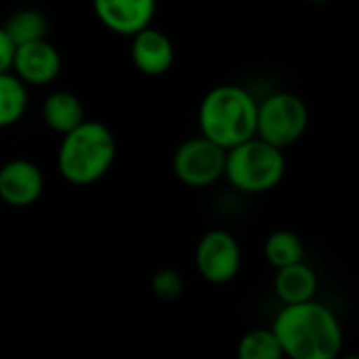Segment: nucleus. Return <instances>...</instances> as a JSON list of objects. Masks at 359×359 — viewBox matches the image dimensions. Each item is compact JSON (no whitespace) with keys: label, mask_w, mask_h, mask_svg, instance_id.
<instances>
[{"label":"nucleus","mask_w":359,"mask_h":359,"mask_svg":"<svg viewBox=\"0 0 359 359\" xmlns=\"http://www.w3.org/2000/svg\"><path fill=\"white\" fill-rule=\"evenodd\" d=\"M271 330L286 359H339L343 355V326L337 313L316 299L284 305Z\"/></svg>","instance_id":"f257e3e1"},{"label":"nucleus","mask_w":359,"mask_h":359,"mask_svg":"<svg viewBox=\"0 0 359 359\" xmlns=\"http://www.w3.org/2000/svg\"><path fill=\"white\" fill-rule=\"evenodd\" d=\"M257 109L259 101L244 86L219 84L200 103V135L227 151L257 135Z\"/></svg>","instance_id":"f03ea898"},{"label":"nucleus","mask_w":359,"mask_h":359,"mask_svg":"<svg viewBox=\"0 0 359 359\" xmlns=\"http://www.w3.org/2000/svg\"><path fill=\"white\" fill-rule=\"evenodd\" d=\"M116 149V139L107 124L99 120H84L61 139L57 149L59 175L76 187L93 185L114 166Z\"/></svg>","instance_id":"7ed1b4c3"},{"label":"nucleus","mask_w":359,"mask_h":359,"mask_svg":"<svg viewBox=\"0 0 359 359\" xmlns=\"http://www.w3.org/2000/svg\"><path fill=\"white\" fill-rule=\"evenodd\" d=\"M286 175L284 151L252 137L225 154L227 183L242 194H265L276 189Z\"/></svg>","instance_id":"20e7f679"},{"label":"nucleus","mask_w":359,"mask_h":359,"mask_svg":"<svg viewBox=\"0 0 359 359\" xmlns=\"http://www.w3.org/2000/svg\"><path fill=\"white\" fill-rule=\"evenodd\" d=\"M309 128L307 103L288 90L267 95L257 109V135L261 141L286 149L294 145Z\"/></svg>","instance_id":"39448f33"},{"label":"nucleus","mask_w":359,"mask_h":359,"mask_svg":"<svg viewBox=\"0 0 359 359\" xmlns=\"http://www.w3.org/2000/svg\"><path fill=\"white\" fill-rule=\"evenodd\" d=\"M225 149L204 139L202 135L183 141L172 154L175 177L194 189L210 187L223 179L225 172Z\"/></svg>","instance_id":"423d86ee"},{"label":"nucleus","mask_w":359,"mask_h":359,"mask_svg":"<svg viewBox=\"0 0 359 359\" xmlns=\"http://www.w3.org/2000/svg\"><path fill=\"white\" fill-rule=\"evenodd\" d=\"M196 269L208 284H229L242 269V246L225 229L206 231L196 246Z\"/></svg>","instance_id":"0eeeda50"},{"label":"nucleus","mask_w":359,"mask_h":359,"mask_svg":"<svg viewBox=\"0 0 359 359\" xmlns=\"http://www.w3.org/2000/svg\"><path fill=\"white\" fill-rule=\"evenodd\" d=\"M44 194V172L25 158L8 160L0 166V200L13 208H27Z\"/></svg>","instance_id":"6e6552de"},{"label":"nucleus","mask_w":359,"mask_h":359,"mask_svg":"<svg viewBox=\"0 0 359 359\" xmlns=\"http://www.w3.org/2000/svg\"><path fill=\"white\" fill-rule=\"evenodd\" d=\"M11 72L25 86H48L61 74V55L46 38L21 44L15 46Z\"/></svg>","instance_id":"1a4fd4ad"},{"label":"nucleus","mask_w":359,"mask_h":359,"mask_svg":"<svg viewBox=\"0 0 359 359\" xmlns=\"http://www.w3.org/2000/svg\"><path fill=\"white\" fill-rule=\"evenodd\" d=\"M93 8L109 32L133 38L151 25L158 0H93Z\"/></svg>","instance_id":"9d476101"},{"label":"nucleus","mask_w":359,"mask_h":359,"mask_svg":"<svg viewBox=\"0 0 359 359\" xmlns=\"http://www.w3.org/2000/svg\"><path fill=\"white\" fill-rule=\"evenodd\" d=\"M133 65L145 76H162L175 63V44L158 27L149 25L130 38Z\"/></svg>","instance_id":"9b49d317"},{"label":"nucleus","mask_w":359,"mask_h":359,"mask_svg":"<svg viewBox=\"0 0 359 359\" xmlns=\"http://www.w3.org/2000/svg\"><path fill=\"white\" fill-rule=\"evenodd\" d=\"M318 286H320L318 276L305 261L276 269L273 290L282 301V305H299V303L313 301L318 294Z\"/></svg>","instance_id":"f8f14e48"},{"label":"nucleus","mask_w":359,"mask_h":359,"mask_svg":"<svg viewBox=\"0 0 359 359\" xmlns=\"http://www.w3.org/2000/svg\"><path fill=\"white\" fill-rule=\"evenodd\" d=\"M42 120L53 133L63 137L86 120L84 118V105L69 90L50 93L42 103Z\"/></svg>","instance_id":"ddd939ff"},{"label":"nucleus","mask_w":359,"mask_h":359,"mask_svg":"<svg viewBox=\"0 0 359 359\" xmlns=\"http://www.w3.org/2000/svg\"><path fill=\"white\" fill-rule=\"evenodd\" d=\"M2 29L6 32L13 46H21V44L44 40L48 32V21L44 13L36 8H19L6 17V21L2 23Z\"/></svg>","instance_id":"4468645a"},{"label":"nucleus","mask_w":359,"mask_h":359,"mask_svg":"<svg viewBox=\"0 0 359 359\" xmlns=\"http://www.w3.org/2000/svg\"><path fill=\"white\" fill-rule=\"evenodd\" d=\"M263 255L273 269H282V267L305 261V244L294 231L278 229L267 236Z\"/></svg>","instance_id":"2eb2a0df"},{"label":"nucleus","mask_w":359,"mask_h":359,"mask_svg":"<svg viewBox=\"0 0 359 359\" xmlns=\"http://www.w3.org/2000/svg\"><path fill=\"white\" fill-rule=\"evenodd\" d=\"M27 86L13 74H0V128L15 126L27 111Z\"/></svg>","instance_id":"dca6fc26"},{"label":"nucleus","mask_w":359,"mask_h":359,"mask_svg":"<svg viewBox=\"0 0 359 359\" xmlns=\"http://www.w3.org/2000/svg\"><path fill=\"white\" fill-rule=\"evenodd\" d=\"M238 359H286L271 328L248 330L236 347Z\"/></svg>","instance_id":"f3484780"},{"label":"nucleus","mask_w":359,"mask_h":359,"mask_svg":"<svg viewBox=\"0 0 359 359\" xmlns=\"http://www.w3.org/2000/svg\"><path fill=\"white\" fill-rule=\"evenodd\" d=\"M149 288L151 292L160 299V301H175L183 294L185 290V282L183 276L177 269L170 267H162L158 269L151 280H149Z\"/></svg>","instance_id":"a211bd4d"},{"label":"nucleus","mask_w":359,"mask_h":359,"mask_svg":"<svg viewBox=\"0 0 359 359\" xmlns=\"http://www.w3.org/2000/svg\"><path fill=\"white\" fill-rule=\"evenodd\" d=\"M13 53H15V46H13V42L8 40L6 32H4V29H2V25H0V74L11 72V65H13Z\"/></svg>","instance_id":"6ab92c4d"},{"label":"nucleus","mask_w":359,"mask_h":359,"mask_svg":"<svg viewBox=\"0 0 359 359\" xmlns=\"http://www.w3.org/2000/svg\"><path fill=\"white\" fill-rule=\"evenodd\" d=\"M339 359H359V358L355 355V353H349V355H341Z\"/></svg>","instance_id":"aec40b11"},{"label":"nucleus","mask_w":359,"mask_h":359,"mask_svg":"<svg viewBox=\"0 0 359 359\" xmlns=\"http://www.w3.org/2000/svg\"><path fill=\"white\" fill-rule=\"evenodd\" d=\"M309 2H316V4H324V2H330V0H309Z\"/></svg>","instance_id":"412c9836"}]
</instances>
